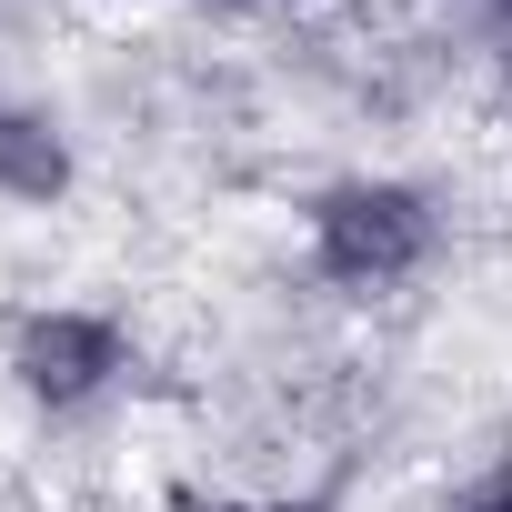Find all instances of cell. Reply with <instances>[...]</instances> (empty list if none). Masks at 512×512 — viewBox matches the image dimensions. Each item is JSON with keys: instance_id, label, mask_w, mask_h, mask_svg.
<instances>
[{"instance_id": "2", "label": "cell", "mask_w": 512, "mask_h": 512, "mask_svg": "<svg viewBox=\"0 0 512 512\" xmlns=\"http://www.w3.org/2000/svg\"><path fill=\"white\" fill-rule=\"evenodd\" d=\"M111 372H121V322H101V312H41L11 342V382L41 412H81L91 392H111Z\"/></svg>"}, {"instance_id": "1", "label": "cell", "mask_w": 512, "mask_h": 512, "mask_svg": "<svg viewBox=\"0 0 512 512\" xmlns=\"http://www.w3.org/2000/svg\"><path fill=\"white\" fill-rule=\"evenodd\" d=\"M432 241H442V221H432L422 191H402V181H342V191L312 211V262H322V282H342V292H392V282H412V272L432 262Z\"/></svg>"}, {"instance_id": "3", "label": "cell", "mask_w": 512, "mask_h": 512, "mask_svg": "<svg viewBox=\"0 0 512 512\" xmlns=\"http://www.w3.org/2000/svg\"><path fill=\"white\" fill-rule=\"evenodd\" d=\"M272 512H292V502H272Z\"/></svg>"}]
</instances>
